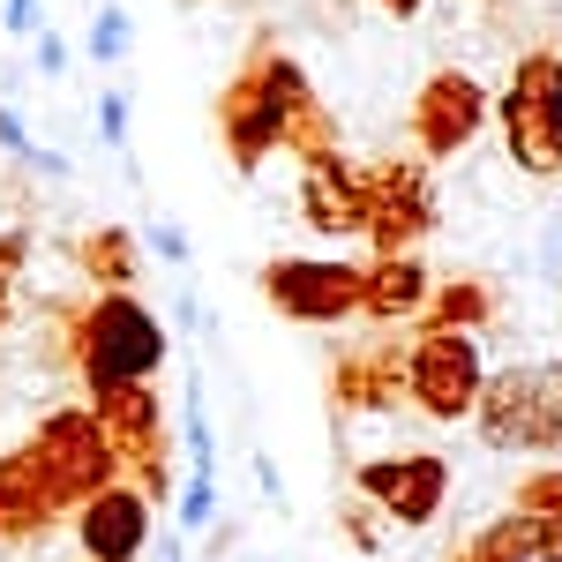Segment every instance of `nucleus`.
Wrapping results in <instances>:
<instances>
[{
  "mask_svg": "<svg viewBox=\"0 0 562 562\" xmlns=\"http://www.w3.org/2000/svg\"><path fill=\"white\" fill-rule=\"evenodd\" d=\"M60 323H68L60 352H68V368H76L90 405L113 397V390H128V383H150L166 368V352H173L166 323L135 293H90V301L60 307Z\"/></svg>",
  "mask_w": 562,
  "mask_h": 562,
  "instance_id": "f257e3e1",
  "label": "nucleus"
},
{
  "mask_svg": "<svg viewBox=\"0 0 562 562\" xmlns=\"http://www.w3.org/2000/svg\"><path fill=\"white\" fill-rule=\"evenodd\" d=\"M503 113V143L518 158V173L532 180H555L562 173V53H525L510 68V90L495 98Z\"/></svg>",
  "mask_w": 562,
  "mask_h": 562,
  "instance_id": "f03ea898",
  "label": "nucleus"
},
{
  "mask_svg": "<svg viewBox=\"0 0 562 562\" xmlns=\"http://www.w3.org/2000/svg\"><path fill=\"white\" fill-rule=\"evenodd\" d=\"M480 383H487V360H480L473 330H435L420 323L405 338V405H420L428 420H465L480 405Z\"/></svg>",
  "mask_w": 562,
  "mask_h": 562,
  "instance_id": "7ed1b4c3",
  "label": "nucleus"
},
{
  "mask_svg": "<svg viewBox=\"0 0 562 562\" xmlns=\"http://www.w3.org/2000/svg\"><path fill=\"white\" fill-rule=\"evenodd\" d=\"M480 442L487 450H562V397H555V375L548 368H503L480 383Z\"/></svg>",
  "mask_w": 562,
  "mask_h": 562,
  "instance_id": "20e7f679",
  "label": "nucleus"
},
{
  "mask_svg": "<svg viewBox=\"0 0 562 562\" xmlns=\"http://www.w3.org/2000/svg\"><path fill=\"white\" fill-rule=\"evenodd\" d=\"M360 293H368V270L346 256H278L262 262V301L293 323H346L360 315Z\"/></svg>",
  "mask_w": 562,
  "mask_h": 562,
  "instance_id": "39448f33",
  "label": "nucleus"
},
{
  "mask_svg": "<svg viewBox=\"0 0 562 562\" xmlns=\"http://www.w3.org/2000/svg\"><path fill=\"white\" fill-rule=\"evenodd\" d=\"M248 76H256L262 105H270V121H278V150H293V158H307V166L338 158V128H330V113H323V98H315V83L301 76V60H293V53L256 45Z\"/></svg>",
  "mask_w": 562,
  "mask_h": 562,
  "instance_id": "423d86ee",
  "label": "nucleus"
},
{
  "mask_svg": "<svg viewBox=\"0 0 562 562\" xmlns=\"http://www.w3.org/2000/svg\"><path fill=\"white\" fill-rule=\"evenodd\" d=\"M352 487H360V503H375L390 525L420 532V525H435L442 503H450V458H435V450L360 458V465H352Z\"/></svg>",
  "mask_w": 562,
  "mask_h": 562,
  "instance_id": "0eeeda50",
  "label": "nucleus"
},
{
  "mask_svg": "<svg viewBox=\"0 0 562 562\" xmlns=\"http://www.w3.org/2000/svg\"><path fill=\"white\" fill-rule=\"evenodd\" d=\"M368 180V240L375 256H413L435 233V180L428 158H383Z\"/></svg>",
  "mask_w": 562,
  "mask_h": 562,
  "instance_id": "6e6552de",
  "label": "nucleus"
},
{
  "mask_svg": "<svg viewBox=\"0 0 562 562\" xmlns=\"http://www.w3.org/2000/svg\"><path fill=\"white\" fill-rule=\"evenodd\" d=\"M31 450L45 458V473L60 480V495L68 503H90L98 487H113L121 465H113V450H105V435H98V413L90 405H53L31 435Z\"/></svg>",
  "mask_w": 562,
  "mask_h": 562,
  "instance_id": "1a4fd4ad",
  "label": "nucleus"
},
{
  "mask_svg": "<svg viewBox=\"0 0 562 562\" xmlns=\"http://www.w3.org/2000/svg\"><path fill=\"white\" fill-rule=\"evenodd\" d=\"M487 113H495V98L465 76V68H435L420 98H413V143L428 150V158H458L480 128H487Z\"/></svg>",
  "mask_w": 562,
  "mask_h": 562,
  "instance_id": "9d476101",
  "label": "nucleus"
},
{
  "mask_svg": "<svg viewBox=\"0 0 562 562\" xmlns=\"http://www.w3.org/2000/svg\"><path fill=\"white\" fill-rule=\"evenodd\" d=\"M150 525L158 518H150L143 487L113 480L90 503H76V548H83V562H143L150 555Z\"/></svg>",
  "mask_w": 562,
  "mask_h": 562,
  "instance_id": "9b49d317",
  "label": "nucleus"
},
{
  "mask_svg": "<svg viewBox=\"0 0 562 562\" xmlns=\"http://www.w3.org/2000/svg\"><path fill=\"white\" fill-rule=\"evenodd\" d=\"M68 510H76V503L60 495V480L45 473V458L31 450V442L0 458V540H8V548L45 540V525L68 518Z\"/></svg>",
  "mask_w": 562,
  "mask_h": 562,
  "instance_id": "f8f14e48",
  "label": "nucleus"
},
{
  "mask_svg": "<svg viewBox=\"0 0 562 562\" xmlns=\"http://www.w3.org/2000/svg\"><path fill=\"white\" fill-rule=\"evenodd\" d=\"M90 413H98V435H105V450H113L121 473L166 465V405H158V390H150V383L113 390V397H98Z\"/></svg>",
  "mask_w": 562,
  "mask_h": 562,
  "instance_id": "ddd939ff",
  "label": "nucleus"
},
{
  "mask_svg": "<svg viewBox=\"0 0 562 562\" xmlns=\"http://www.w3.org/2000/svg\"><path fill=\"white\" fill-rule=\"evenodd\" d=\"M301 217L323 233V240H346V233H368V180L352 173L346 158H323L301 173Z\"/></svg>",
  "mask_w": 562,
  "mask_h": 562,
  "instance_id": "4468645a",
  "label": "nucleus"
},
{
  "mask_svg": "<svg viewBox=\"0 0 562 562\" xmlns=\"http://www.w3.org/2000/svg\"><path fill=\"white\" fill-rule=\"evenodd\" d=\"M330 397H338L346 413H390V405H405V338L346 352V360L330 368Z\"/></svg>",
  "mask_w": 562,
  "mask_h": 562,
  "instance_id": "2eb2a0df",
  "label": "nucleus"
},
{
  "mask_svg": "<svg viewBox=\"0 0 562 562\" xmlns=\"http://www.w3.org/2000/svg\"><path fill=\"white\" fill-rule=\"evenodd\" d=\"M217 135H225V150H233V166H240V173H256L262 158L278 150V121H270V105H262V90H256L248 68L217 90Z\"/></svg>",
  "mask_w": 562,
  "mask_h": 562,
  "instance_id": "dca6fc26",
  "label": "nucleus"
},
{
  "mask_svg": "<svg viewBox=\"0 0 562 562\" xmlns=\"http://www.w3.org/2000/svg\"><path fill=\"white\" fill-rule=\"evenodd\" d=\"M435 278L420 256H375L368 262V293H360V315H375V323H420V307H428Z\"/></svg>",
  "mask_w": 562,
  "mask_h": 562,
  "instance_id": "f3484780",
  "label": "nucleus"
},
{
  "mask_svg": "<svg viewBox=\"0 0 562 562\" xmlns=\"http://www.w3.org/2000/svg\"><path fill=\"white\" fill-rule=\"evenodd\" d=\"M76 262H83L90 293H128L135 278H143L128 225H98V233H83V240H76Z\"/></svg>",
  "mask_w": 562,
  "mask_h": 562,
  "instance_id": "a211bd4d",
  "label": "nucleus"
},
{
  "mask_svg": "<svg viewBox=\"0 0 562 562\" xmlns=\"http://www.w3.org/2000/svg\"><path fill=\"white\" fill-rule=\"evenodd\" d=\"M420 323H435V330H473V338H480V330L495 323V293H487V278H435Z\"/></svg>",
  "mask_w": 562,
  "mask_h": 562,
  "instance_id": "6ab92c4d",
  "label": "nucleus"
},
{
  "mask_svg": "<svg viewBox=\"0 0 562 562\" xmlns=\"http://www.w3.org/2000/svg\"><path fill=\"white\" fill-rule=\"evenodd\" d=\"M450 562H532V518H525V510H503V518H487Z\"/></svg>",
  "mask_w": 562,
  "mask_h": 562,
  "instance_id": "aec40b11",
  "label": "nucleus"
},
{
  "mask_svg": "<svg viewBox=\"0 0 562 562\" xmlns=\"http://www.w3.org/2000/svg\"><path fill=\"white\" fill-rule=\"evenodd\" d=\"M510 510L525 518H562V465H540V473L518 480V495H510Z\"/></svg>",
  "mask_w": 562,
  "mask_h": 562,
  "instance_id": "412c9836",
  "label": "nucleus"
},
{
  "mask_svg": "<svg viewBox=\"0 0 562 562\" xmlns=\"http://www.w3.org/2000/svg\"><path fill=\"white\" fill-rule=\"evenodd\" d=\"M90 60H98V68H105V60H121V53H128V8H113V0H105V8H98V15H90Z\"/></svg>",
  "mask_w": 562,
  "mask_h": 562,
  "instance_id": "4be33fe9",
  "label": "nucleus"
},
{
  "mask_svg": "<svg viewBox=\"0 0 562 562\" xmlns=\"http://www.w3.org/2000/svg\"><path fill=\"white\" fill-rule=\"evenodd\" d=\"M383 510H375V503H360V495H352V503H338V532H346L352 548H360V555H375V548H383Z\"/></svg>",
  "mask_w": 562,
  "mask_h": 562,
  "instance_id": "5701e85b",
  "label": "nucleus"
},
{
  "mask_svg": "<svg viewBox=\"0 0 562 562\" xmlns=\"http://www.w3.org/2000/svg\"><path fill=\"white\" fill-rule=\"evenodd\" d=\"M211 518H217V480L195 473L188 487H180V532H203Z\"/></svg>",
  "mask_w": 562,
  "mask_h": 562,
  "instance_id": "b1692460",
  "label": "nucleus"
},
{
  "mask_svg": "<svg viewBox=\"0 0 562 562\" xmlns=\"http://www.w3.org/2000/svg\"><path fill=\"white\" fill-rule=\"evenodd\" d=\"M98 135L113 150H128V90H98Z\"/></svg>",
  "mask_w": 562,
  "mask_h": 562,
  "instance_id": "393cba45",
  "label": "nucleus"
},
{
  "mask_svg": "<svg viewBox=\"0 0 562 562\" xmlns=\"http://www.w3.org/2000/svg\"><path fill=\"white\" fill-rule=\"evenodd\" d=\"M532 562H562V518H532Z\"/></svg>",
  "mask_w": 562,
  "mask_h": 562,
  "instance_id": "a878e982",
  "label": "nucleus"
},
{
  "mask_svg": "<svg viewBox=\"0 0 562 562\" xmlns=\"http://www.w3.org/2000/svg\"><path fill=\"white\" fill-rule=\"evenodd\" d=\"M150 248L166 262H188V233H180V225H150Z\"/></svg>",
  "mask_w": 562,
  "mask_h": 562,
  "instance_id": "bb28decb",
  "label": "nucleus"
},
{
  "mask_svg": "<svg viewBox=\"0 0 562 562\" xmlns=\"http://www.w3.org/2000/svg\"><path fill=\"white\" fill-rule=\"evenodd\" d=\"M23 256H31V233H0V278H15Z\"/></svg>",
  "mask_w": 562,
  "mask_h": 562,
  "instance_id": "cd10ccee",
  "label": "nucleus"
},
{
  "mask_svg": "<svg viewBox=\"0 0 562 562\" xmlns=\"http://www.w3.org/2000/svg\"><path fill=\"white\" fill-rule=\"evenodd\" d=\"M0 143H8V150H15V158H31V150H38V143H31V135H23V121H15V113H8V105H0Z\"/></svg>",
  "mask_w": 562,
  "mask_h": 562,
  "instance_id": "c85d7f7f",
  "label": "nucleus"
},
{
  "mask_svg": "<svg viewBox=\"0 0 562 562\" xmlns=\"http://www.w3.org/2000/svg\"><path fill=\"white\" fill-rule=\"evenodd\" d=\"M38 68H45V76H60V68H68V45L45 38V31H38Z\"/></svg>",
  "mask_w": 562,
  "mask_h": 562,
  "instance_id": "c756f323",
  "label": "nucleus"
},
{
  "mask_svg": "<svg viewBox=\"0 0 562 562\" xmlns=\"http://www.w3.org/2000/svg\"><path fill=\"white\" fill-rule=\"evenodd\" d=\"M31 23H45L38 0H8V31H31Z\"/></svg>",
  "mask_w": 562,
  "mask_h": 562,
  "instance_id": "7c9ffc66",
  "label": "nucleus"
},
{
  "mask_svg": "<svg viewBox=\"0 0 562 562\" xmlns=\"http://www.w3.org/2000/svg\"><path fill=\"white\" fill-rule=\"evenodd\" d=\"M256 487H262V495H278V503H285V480H278V465H270V458H256Z\"/></svg>",
  "mask_w": 562,
  "mask_h": 562,
  "instance_id": "2f4dec72",
  "label": "nucleus"
},
{
  "mask_svg": "<svg viewBox=\"0 0 562 562\" xmlns=\"http://www.w3.org/2000/svg\"><path fill=\"white\" fill-rule=\"evenodd\" d=\"M158 562H188V548H180V532H158Z\"/></svg>",
  "mask_w": 562,
  "mask_h": 562,
  "instance_id": "473e14b6",
  "label": "nucleus"
},
{
  "mask_svg": "<svg viewBox=\"0 0 562 562\" xmlns=\"http://www.w3.org/2000/svg\"><path fill=\"white\" fill-rule=\"evenodd\" d=\"M8 315H15V278H0V330H8Z\"/></svg>",
  "mask_w": 562,
  "mask_h": 562,
  "instance_id": "72a5a7b5",
  "label": "nucleus"
},
{
  "mask_svg": "<svg viewBox=\"0 0 562 562\" xmlns=\"http://www.w3.org/2000/svg\"><path fill=\"white\" fill-rule=\"evenodd\" d=\"M375 8H390V15H420L428 0H375Z\"/></svg>",
  "mask_w": 562,
  "mask_h": 562,
  "instance_id": "f704fd0d",
  "label": "nucleus"
},
{
  "mask_svg": "<svg viewBox=\"0 0 562 562\" xmlns=\"http://www.w3.org/2000/svg\"><path fill=\"white\" fill-rule=\"evenodd\" d=\"M548 375H555V397H562V360H555V368H548Z\"/></svg>",
  "mask_w": 562,
  "mask_h": 562,
  "instance_id": "c9c22d12",
  "label": "nucleus"
}]
</instances>
